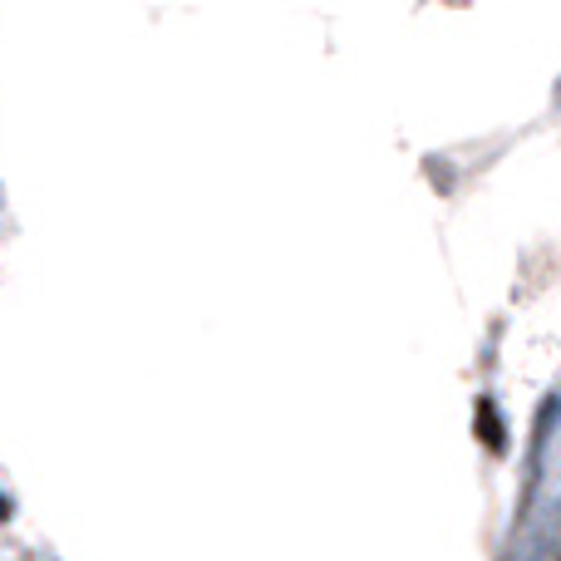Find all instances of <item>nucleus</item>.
I'll use <instances>...</instances> for the list:
<instances>
[{"label": "nucleus", "mask_w": 561, "mask_h": 561, "mask_svg": "<svg viewBox=\"0 0 561 561\" xmlns=\"http://www.w3.org/2000/svg\"><path fill=\"white\" fill-rule=\"evenodd\" d=\"M478 434L488 448H503V424H497V404L493 399H478Z\"/></svg>", "instance_id": "obj_1"}, {"label": "nucleus", "mask_w": 561, "mask_h": 561, "mask_svg": "<svg viewBox=\"0 0 561 561\" xmlns=\"http://www.w3.org/2000/svg\"><path fill=\"white\" fill-rule=\"evenodd\" d=\"M552 557H557V561H561V542H557V552H552Z\"/></svg>", "instance_id": "obj_2"}]
</instances>
